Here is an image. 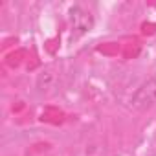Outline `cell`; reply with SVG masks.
I'll use <instances>...</instances> for the list:
<instances>
[{
  "mask_svg": "<svg viewBox=\"0 0 156 156\" xmlns=\"http://www.w3.org/2000/svg\"><path fill=\"white\" fill-rule=\"evenodd\" d=\"M141 33L143 35H154L156 33V22H143L141 24Z\"/></svg>",
  "mask_w": 156,
  "mask_h": 156,
  "instance_id": "ba28073f",
  "label": "cell"
},
{
  "mask_svg": "<svg viewBox=\"0 0 156 156\" xmlns=\"http://www.w3.org/2000/svg\"><path fill=\"white\" fill-rule=\"evenodd\" d=\"M24 107H26V105H24V101H17V103L11 107V110H13V112H20Z\"/></svg>",
  "mask_w": 156,
  "mask_h": 156,
  "instance_id": "30bf717a",
  "label": "cell"
},
{
  "mask_svg": "<svg viewBox=\"0 0 156 156\" xmlns=\"http://www.w3.org/2000/svg\"><path fill=\"white\" fill-rule=\"evenodd\" d=\"M130 103H132V108H136V110H145V108L156 105V75H152L151 79H147L136 90Z\"/></svg>",
  "mask_w": 156,
  "mask_h": 156,
  "instance_id": "6da1fadb",
  "label": "cell"
},
{
  "mask_svg": "<svg viewBox=\"0 0 156 156\" xmlns=\"http://www.w3.org/2000/svg\"><path fill=\"white\" fill-rule=\"evenodd\" d=\"M59 50V39H50L46 41V51L48 53H55Z\"/></svg>",
  "mask_w": 156,
  "mask_h": 156,
  "instance_id": "9c48e42d",
  "label": "cell"
},
{
  "mask_svg": "<svg viewBox=\"0 0 156 156\" xmlns=\"http://www.w3.org/2000/svg\"><path fill=\"white\" fill-rule=\"evenodd\" d=\"M24 59H26V50L19 48V50H15V51L8 53V57H6V64H8V66H11V68H17V66H20V64H22V61H24Z\"/></svg>",
  "mask_w": 156,
  "mask_h": 156,
  "instance_id": "8992f818",
  "label": "cell"
},
{
  "mask_svg": "<svg viewBox=\"0 0 156 156\" xmlns=\"http://www.w3.org/2000/svg\"><path fill=\"white\" fill-rule=\"evenodd\" d=\"M13 42H17V39H8V41H6V42L2 44V50H6V48H9V46H11Z\"/></svg>",
  "mask_w": 156,
  "mask_h": 156,
  "instance_id": "8fae6325",
  "label": "cell"
},
{
  "mask_svg": "<svg viewBox=\"0 0 156 156\" xmlns=\"http://www.w3.org/2000/svg\"><path fill=\"white\" fill-rule=\"evenodd\" d=\"M121 50L123 48L118 42H103V44L98 46V51L103 53V55H108V57H116L118 53H121Z\"/></svg>",
  "mask_w": 156,
  "mask_h": 156,
  "instance_id": "52a82bcc",
  "label": "cell"
},
{
  "mask_svg": "<svg viewBox=\"0 0 156 156\" xmlns=\"http://www.w3.org/2000/svg\"><path fill=\"white\" fill-rule=\"evenodd\" d=\"M72 19H73V26H75V30L79 31V33L87 31V30L92 26V19H90V15L81 13V9H73V11H72Z\"/></svg>",
  "mask_w": 156,
  "mask_h": 156,
  "instance_id": "3957f363",
  "label": "cell"
},
{
  "mask_svg": "<svg viewBox=\"0 0 156 156\" xmlns=\"http://www.w3.org/2000/svg\"><path fill=\"white\" fill-rule=\"evenodd\" d=\"M141 51V44L138 41H130L127 44H123V50H121V55L123 59H136Z\"/></svg>",
  "mask_w": 156,
  "mask_h": 156,
  "instance_id": "5b68a950",
  "label": "cell"
},
{
  "mask_svg": "<svg viewBox=\"0 0 156 156\" xmlns=\"http://www.w3.org/2000/svg\"><path fill=\"white\" fill-rule=\"evenodd\" d=\"M41 119L50 125H61L64 121V112L59 107H46L41 114Z\"/></svg>",
  "mask_w": 156,
  "mask_h": 156,
  "instance_id": "7a4b0ae2",
  "label": "cell"
},
{
  "mask_svg": "<svg viewBox=\"0 0 156 156\" xmlns=\"http://www.w3.org/2000/svg\"><path fill=\"white\" fill-rule=\"evenodd\" d=\"M53 83H55V73H53L51 68H48L44 73L39 75V79H37V88H39V90H48V88L53 87Z\"/></svg>",
  "mask_w": 156,
  "mask_h": 156,
  "instance_id": "277c9868",
  "label": "cell"
}]
</instances>
